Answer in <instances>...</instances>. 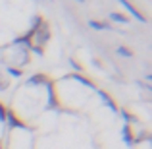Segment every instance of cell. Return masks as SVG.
Segmentation results:
<instances>
[{"label": "cell", "instance_id": "5", "mask_svg": "<svg viewBox=\"0 0 152 149\" xmlns=\"http://www.w3.org/2000/svg\"><path fill=\"white\" fill-rule=\"evenodd\" d=\"M73 79H77V82H81V83H85V85H89V87H93V83L89 82V79H85V78H81V76H73Z\"/></svg>", "mask_w": 152, "mask_h": 149}, {"label": "cell", "instance_id": "2", "mask_svg": "<svg viewBox=\"0 0 152 149\" xmlns=\"http://www.w3.org/2000/svg\"><path fill=\"white\" fill-rule=\"evenodd\" d=\"M89 25L93 27V29H110V25L108 23H102V21H89Z\"/></svg>", "mask_w": 152, "mask_h": 149}, {"label": "cell", "instance_id": "9", "mask_svg": "<svg viewBox=\"0 0 152 149\" xmlns=\"http://www.w3.org/2000/svg\"><path fill=\"white\" fill-rule=\"evenodd\" d=\"M0 89H6V83H4L2 79H0Z\"/></svg>", "mask_w": 152, "mask_h": 149}, {"label": "cell", "instance_id": "7", "mask_svg": "<svg viewBox=\"0 0 152 149\" xmlns=\"http://www.w3.org/2000/svg\"><path fill=\"white\" fill-rule=\"evenodd\" d=\"M4 118H6V110H4V107L0 105V120H4Z\"/></svg>", "mask_w": 152, "mask_h": 149}, {"label": "cell", "instance_id": "1", "mask_svg": "<svg viewBox=\"0 0 152 149\" xmlns=\"http://www.w3.org/2000/svg\"><path fill=\"white\" fill-rule=\"evenodd\" d=\"M119 2H121V4H123V8H127V12H129V14H131V16H133V18H135V19H139V21H142V23H145V21H146V18H145V16H142V14H141V12H139V10H137V8H135V6H131V4H129V2H127V0H119Z\"/></svg>", "mask_w": 152, "mask_h": 149}, {"label": "cell", "instance_id": "6", "mask_svg": "<svg viewBox=\"0 0 152 149\" xmlns=\"http://www.w3.org/2000/svg\"><path fill=\"white\" fill-rule=\"evenodd\" d=\"M8 116H10V124H12V126H23V124L19 122L18 118H14V116H12V114H8Z\"/></svg>", "mask_w": 152, "mask_h": 149}, {"label": "cell", "instance_id": "3", "mask_svg": "<svg viewBox=\"0 0 152 149\" xmlns=\"http://www.w3.org/2000/svg\"><path fill=\"white\" fill-rule=\"evenodd\" d=\"M110 18L115 19V21H119V23H127V21H129V19H127L125 16H121V14H110Z\"/></svg>", "mask_w": 152, "mask_h": 149}, {"label": "cell", "instance_id": "8", "mask_svg": "<svg viewBox=\"0 0 152 149\" xmlns=\"http://www.w3.org/2000/svg\"><path fill=\"white\" fill-rule=\"evenodd\" d=\"M10 74H12V76H19L21 72H19V70H10Z\"/></svg>", "mask_w": 152, "mask_h": 149}, {"label": "cell", "instance_id": "10", "mask_svg": "<svg viewBox=\"0 0 152 149\" xmlns=\"http://www.w3.org/2000/svg\"><path fill=\"white\" fill-rule=\"evenodd\" d=\"M77 2H85V0H77Z\"/></svg>", "mask_w": 152, "mask_h": 149}, {"label": "cell", "instance_id": "4", "mask_svg": "<svg viewBox=\"0 0 152 149\" xmlns=\"http://www.w3.org/2000/svg\"><path fill=\"white\" fill-rule=\"evenodd\" d=\"M118 54H121V56H133V52H131L129 49H125V47H118Z\"/></svg>", "mask_w": 152, "mask_h": 149}]
</instances>
